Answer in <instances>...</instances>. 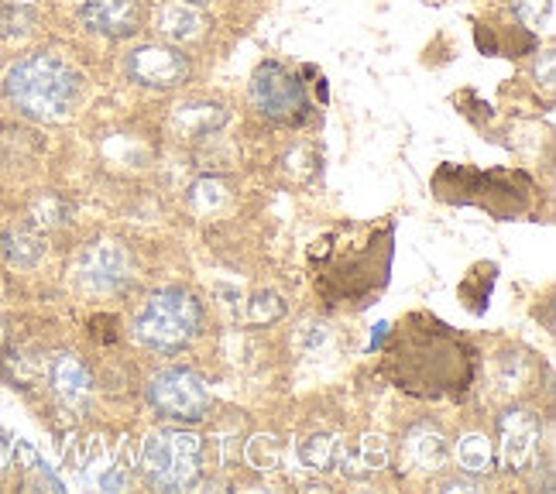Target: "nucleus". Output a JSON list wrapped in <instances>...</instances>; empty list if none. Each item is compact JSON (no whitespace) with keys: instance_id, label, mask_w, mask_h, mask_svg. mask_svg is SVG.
<instances>
[{"instance_id":"dca6fc26","label":"nucleus","mask_w":556,"mask_h":494,"mask_svg":"<svg viewBox=\"0 0 556 494\" xmlns=\"http://www.w3.org/2000/svg\"><path fill=\"white\" fill-rule=\"evenodd\" d=\"M224 121H227V114H224V106H217V103H186L173 117V124L179 127V131L192 135V138L210 135L213 127H220Z\"/></svg>"},{"instance_id":"b1692460","label":"nucleus","mask_w":556,"mask_h":494,"mask_svg":"<svg viewBox=\"0 0 556 494\" xmlns=\"http://www.w3.org/2000/svg\"><path fill=\"white\" fill-rule=\"evenodd\" d=\"M62 217H66V206H62L55 197H41L31 203V224H38V227H55V224H62Z\"/></svg>"},{"instance_id":"1a4fd4ad","label":"nucleus","mask_w":556,"mask_h":494,"mask_svg":"<svg viewBox=\"0 0 556 494\" xmlns=\"http://www.w3.org/2000/svg\"><path fill=\"white\" fill-rule=\"evenodd\" d=\"M498 436H502V464L505 470H526L529 460L536 457V440H540V419L529 409H508L498 419Z\"/></svg>"},{"instance_id":"aec40b11","label":"nucleus","mask_w":556,"mask_h":494,"mask_svg":"<svg viewBox=\"0 0 556 494\" xmlns=\"http://www.w3.org/2000/svg\"><path fill=\"white\" fill-rule=\"evenodd\" d=\"M31 28H35V14L28 8H17V4L0 8V38L4 41L25 38V35H31Z\"/></svg>"},{"instance_id":"39448f33","label":"nucleus","mask_w":556,"mask_h":494,"mask_svg":"<svg viewBox=\"0 0 556 494\" xmlns=\"http://www.w3.org/2000/svg\"><path fill=\"white\" fill-rule=\"evenodd\" d=\"M148 405L168 422H200L210 413L206 381L189 368H165L148 381Z\"/></svg>"},{"instance_id":"7ed1b4c3","label":"nucleus","mask_w":556,"mask_h":494,"mask_svg":"<svg viewBox=\"0 0 556 494\" xmlns=\"http://www.w3.org/2000/svg\"><path fill=\"white\" fill-rule=\"evenodd\" d=\"M203 330V309L200 303L182 289H162L148 295V303L135 316V337L144 347L176 354L189 340H197Z\"/></svg>"},{"instance_id":"f257e3e1","label":"nucleus","mask_w":556,"mask_h":494,"mask_svg":"<svg viewBox=\"0 0 556 494\" xmlns=\"http://www.w3.org/2000/svg\"><path fill=\"white\" fill-rule=\"evenodd\" d=\"M384 368L399 389L440 398L464 395L475 378V351L433 316H405L384 347Z\"/></svg>"},{"instance_id":"0eeeda50","label":"nucleus","mask_w":556,"mask_h":494,"mask_svg":"<svg viewBox=\"0 0 556 494\" xmlns=\"http://www.w3.org/2000/svg\"><path fill=\"white\" fill-rule=\"evenodd\" d=\"M131 278V254L114 241H97L79 257V282L90 292H117Z\"/></svg>"},{"instance_id":"6e6552de","label":"nucleus","mask_w":556,"mask_h":494,"mask_svg":"<svg viewBox=\"0 0 556 494\" xmlns=\"http://www.w3.org/2000/svg\"><path fill=\"white\" fill-rule=\"evenodd\" d=\"M127 76L148 90H173L189 76V62L182 52L165 46H144L127 59Z\"/></svg>"},{"instance_id":"9b49d317","label":"nucleus","mask_w":556,"mask_h":494,"mask_svg":"<svg viewBox=\"0 0 556 494\" xmlns=\"http://www.w3.org/2000/svg\"><path fill=\"white\" fill-rule=\"evenodd\" d=\"M384 460H389V446H384V436L378 433H361L354 440H344L333 454L337 470L351 481L371 478L375 470L384 467Z\"/></svg>"},{"instance_id":"f03ea898","label":"nucleus","mask_w":556,"mask_h":494,"mask_svg":"<svg viewBox=\"0 0 556 494\" xmlns=\"http://www.w3.org/2000/svg\"><path fill=\"white\" fill-rule=\"evenodd\" d=\"M83 93L79 73L55 55H28L14 62L4 76V97L21 117L59 124L66 121Z\"/></svg>"},{"instance_id":"2eb2a0df","label":"nucleus","mask_w":556,"mask_h":494,"mask_svg":"<svg viewBox=\"0 0 556 494\" xmlns=\"http://www.w3.org/2000/svg\"><path fill=\"white\" fill-rule=\"evenodd\" d=\"M155 21H159V31L165 38H179V41L200 35V28H203L200 11L192 4H186V0H173V4H165Z\"/></svg>"},{"instance_id":"9d476101","label":"nucleus","mask_w":556,"mask_h":494,"mask_svg":"<svg viewBox=\"0 0 556 494\" xmlns=\"http://www.w3.org/2000/svg\"><path fill=\"white\" fill-rule=\"evenodd\" d=\"M83 21L103 38H131L141 28L138 0H83Z\"/></svg>"},{"instance_id":"4468645a","label":"nucleus","mask_w":556,"mask_h":494,"mask_svg":"<svg viewBox=\"0 0 556 494\" xmlns=\"http://www.w3.org/2000/svg\"><path fill=\"white\" fill-rule=\"evenodd\" d=\"M0 254H4L14 268H35L41 262V254H46V241H41L31 227H11L4 238H0Z\"/></svg>"},{"instance_id":"f3484780","label":"nucleus","mask_w":556,"mask_h":494,"mask_svg":"<svg viewBox=\"0 0 556 494\" xmlns=\"http://www.w3.org/2000/svg\"><path fill=\"white\" fill-rule=\"evenodd\" d=\"M333 454H337V440L330 433H313L299 443V460H303L306 470H330L333 467Z\"/></svg>"},{"instance_id":"5701e85b","label":"nucleus","mask_w":556,"mask_h":494,"mask_svg":"<svg viewBox=\"0 0 556 494\" xmlns=\"http://www.w3.org/2000/svg\"><path fill=\"white\" fill-rule=\"evenodd\" d=\"M248 460L258 470H271L278 464V443L271 436H254L248 443Z\"/></svg>"},{"instance_id":"a878e982","label":"nucleus","mask_w":556,"mask_h":494,"mask_svg":"<svg viewBox=\"0 0 556 494\" xmlns=\"http://www.w3.org/2000/svg\"><path fill=\"white\" fill-rule=\"evenodd\" d=\"M536 79H543L546 90H553V55H543V66H536Z\"/></svg>"},{"instance_id":"ddd939ff","label":"nucleus","mask_w":556,"mask_h":494,"mask_svg":"<svg viewBox=\"0 0 556 494\" xmlns=\"http://www.w3.org/2000/svg\"><path fill=\"white\" fill-rule=\"evenodd\" d=\"M402 457L409 460L413 470H422V474H433L446 460H451V446H446V436L430 422H416L409 433H405L402 443Z\"/></svg>"},{"instance_id":"20e7f679","label":"nucleus","mask_w":556,"mask_h":494,"mask_svg":"<svg viewBox=\"0 0 556 494\" xmlns=\"http://www.w3.org/2000/svg\"><path fill=\"white\" fill-rule=\"evenodd\" d=\"M141 470L148 484L186 491L203 474V440L186 429H159L141 446Z\"/></svg>"},{"instance_id":"393cba45","label":"nucleus","mask_w":556,"mask_h":494,"mask_svg":"<svg viewBox=\"0 0 556 494\" xmlns=\"http://www.w3.org/2000/svg\"><path fill=\"white\" fill-rule=\"evenodd\" d=\"M14 467V440L8 433H0V474Z\"/></svg>"},{"instance_id":"6ab92c4d","label":"nucleus","mask_w":556,"mask_h":494,"mask_svg":"<svg viewBox=\"0 0 556 494\" xmlns=\"http://www.w3.org/2000/svg\"><path fill=\"white\" fill-rule=\"evenodd\" d=\"M457 460L467 474H488L491 470V443L481 433H470L457 446Z\"/></svg>"},{"instance_id":"a211bd4d","label":"nucleus","mask_w":556,"mask_h":494,"mask_svg":"<svg viewBox=\"0 0 556 494\" xmlns=\"http://www.w3.org/2000/svg\"><path fill=\"white\" fill-rule=\"evenodd\" d=\"M511 11H516L519 25L529 31H553V0H511Z\"/></svg>"},{"instance_id":"bb28decb","label":"nucleus","mask_w":556,"mask_h":494,"mask_svg":"<svg viewBox=\"0 0 556 494\" xmlns=\"http://www.w3.org/2000/svg\"><path fill=\"white\" fill-rule=\"evenodd\" d=\"M186 4H192V8H203V4H206V0H186Z\"/></svg>"},{"instance_id":"412c9836","label":"nucleus","mask_w":556,"mask_h":494,"mask_svg":"<svg viewBox=\"0 0 556 494\" xmlns=\"http://www.w3.org/2000/svg\"><path fill=\"white\" fill-rule=\"evenodd\" d=\"M224 200H227V182L224 179H200L197 186L189 189V206L200 210V213L217 210Z\"/></svg>"},{"instance_id":"423d86ee","label":"nucleus","mask_w":556,"mask_h":494,"mask_svg":"<svg viewBox=\"0 0 556 494\" xmlns=\"http://www.w3.org/2000/svg\"><path fill=\"white\" fill-rule=\"evenodd\" d=\"M251 100L254 106L271 117V121H303L306 114V97H303V86H299V79L292 73H286L278 62H265V66H258V73H254L251 79Z\"/></svg>"},{"instance_id":"4be33fe9","label":"nucleus","mask_w":556,"mask_h":494,"mask_svg":"<svg viewBox=\"0 0 556 494\" xmlns=\"http://www.w3.org/2000/svg\"><path fill=\"white\" fill-rule=\"evenodd\" d=\"M282 316H286V303L275 292H262L248 303L251 324H275V319H282Z\"/></svg>"},{"instance_id":"f8f14e48","label":"nucleus","mask_w":556,"mask_h":494,"mask_svg":"<svg viewBox=\"0 0 556 494\" xmlns=\"http://www.w3.org/2000/svg\"><path fill=\"white\" fill-rule=\"evenodd\" d=\"M49 384L66 409H83L93 395L90 371L83 368V360L76 354H55L49 360Z\"/></svg>"}]
</instances>
